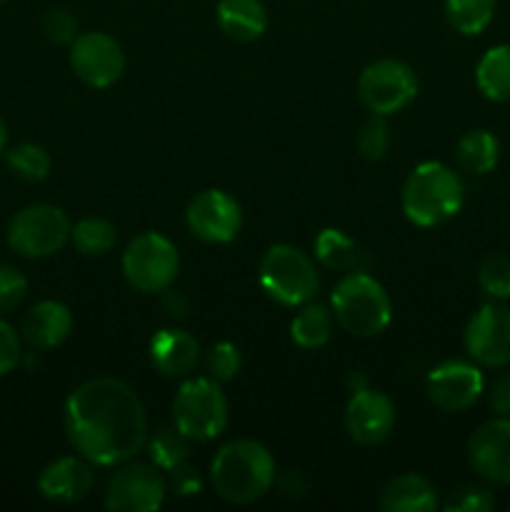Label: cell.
Wrapping results in <instances>:
<instances>
[{
	"instance_id": "9c48e42d",
	"label": "cell",
	"mask_w": 510,
	"mask_h": 512,
	"mask_svg": "<svg viewBox=\"0 0 510 512\" xmlns=\"http://www.w3.org/2000/svg\"><path fill=\"white\" fill-rule=\"evenodd\" d=\"M415 95H418V75L403 60H375L358 78L360 103L370 113L385 115V118L408 108Z\"/></svg>"
},
{
	"instance_id": "1f68e13d",
	"label": "cell",
	"mask_w": 510,
	"mask_h": 512,
	"mask_svg": "<svg viewBox=\"0 0 510 512\" xmlns=\"http://www.w3.org/2000/svg\"><path fill=\"white\" fill-rule=\"evenodd\" d=\"M240 365H243V355H240L238 345L228 343H215L210 345V350L205 353V368H208L210 378L218 380V383H228L235 375L240 373Z\"/></svg>"
},
{
	"instance_id": "44dd1931",
	"label": "cell",
	"mask_w": 510,
	"mask_h": 512,
	"mask_svg": "<svg viewBox=\"0 0 510 512\" xmlns=\"http://www.w3.org/2000/svg\"><path fill=\"white\" fill-rule=\"evenodd\" d=\"M438 508V490L423 475H400L380 493V510L385 512H433Z\"/></svg>"
},
{
	"instance_id": "ffe728a7",
	"label": "cell",
	"mask_w": 510,
	"mask_h": 512,
	"mask_svg": "<svg viewBox=\"0 0 510 512\" xmlns=\"http://www.w3.org/2000/svg\"><path fill=\"white\" fill-rule=\"evenodd\" d=\"M215 20L225 38L235 43H253L268 30V10L260 0H220Z\"/></svg>"
},
{
	"instance_id": "5b68a950",
	"label": "cell",
	"mask_w": 510,
	"mask_h": 512,
	"mask_svg": "<svg viewBox=\"0 0 510 512\" xmlns=\"http://www.w3.org/2000/svg\"><path fill=\"white\" fill-rule=\"evenodd\" d=\"M260 288L270 300L285 308H300L310 303L320 288L315 263L293 245H270L260 260Z\"/></svg>"
},
{
	"instance_id": "8d00e7d4",
	"label": "cell",
	"mask_w": 510,
	"mask_h": 512,
	"mask_svg": "<svg viewBox=\"0 0 510 512\" xmlns=\"http://www.w3.org/2000/svg\"><path fill=\"white\" fill-rule=\"evenodd\" d=\"M170 488L173 493H178L180 498H190V495H198L203 483H200L198 470L188 468V465H178V468L170 470Z\"/></svg>"
},
{
	"instance_id": "e575fe53",
	"label": "cell",
	"mask_w": 510,
	"mask_h": 512,
	"mask_svg": "<svg viewBox=\"0 0 510 512\" xmlns=\"http://www.w3.org/2000/svg\"><path fill=\"white\" fill-rule=\"evenodd\" d=\"M43 33L50 43L70 45L78 38V18L65 8H53L43 18Z\"/></svg>"
},
{
	"instance_id": "f1b7e54d",
	"label": "cell",
	"mask_w": 510,
	"mask_h": 512,
	"mask_svg": "<svg viewBox=\"0 0 510 512\" xmlns=\"http://www.w3.org/2000/svg\"><path fill=\"white\" fill-rule=\"evenodd\" d=\"M5 160H8L10 173L25 183H40V180L48 178L50 168H53L48 150L35 143H20L5 150Z\"/></svg>"
},
{
	"instance_id": "d6a6232c",
	"label": "cell",
	"mask_w": 510,
	"mask_h": 512,
	"mask_svg": "<svg viewBox=\"0 0 510 512\" xmlns=\"http://www.w3.org/2000/svg\"><path fill=\"white\" fill-rule=\"evenodd\" d=\"M495 508V495L483 485H463L453 490L443 503L445 512H490Z\"/></svg>"
},
{
	"instance_id": "5bb4252c",
	"label": "cell",
	"mask_w": 510,
	"mask_h": 512,
	"mask_svg": "<svg viewBox=\"0 0 510 512\" xmlns=\"http://www.w3.org/2000/svg\"><path fill=\"white\" fill-rule=\"evenodd\" d=\"M483 390V370L478 363H465V360H445L435 365L425 380V393L430 403L443 413H463L473 408Z\"/></svg>"
},
{
	"instance_id": "8992f818",
	"label": "cell",
	"mask_w": 510,
	"mask_h": 512,
	"mask_svg": "<svg viewBox=\"0 0 510 512\" xmlns=\"http://www.w3.org/2000/svg\"><path fill=\"white\" fill-rule=\"evenodd\" d=\"M173 425L195 443L215 440L228 425V400L213 378H185L173 400Z\"/></svg>"
},
{
	"instance_id": "484cf974",
	"label": "cell",
	"mask_w": 510,
	"mask_h": 512,
	"mask_svg": "<svg viewBox=\"0 0 510 512\" xmlns=\"http://www.w3.org/2000/svg\"><path fill=\"white\" fill-rule=\"evenodd\" d=\"M498 0H445V18L460 35H480L495 18Z\"/></svg>"
},
{
	"instance_id": "7c38bea8",
	"label": "cell",
	"mask_w": 510,
	"mask_h": 512,
	"mask_svg": "<svg viewBox=\"0 0 510 512\" xmlns=\"http://www.w3.org/2000/svg\"><path fill=\"white\" fill-rule=\"evenodd\" d=\"M70 68L90 88H110L125 70V53L113 35L103 30L80 33L70 43Z\"/></svg>"
},
{
	"instance_id": "6da1fadb",
	"label": "cell",
	"mask_w": 510,
	"mask_h": 512,
	"mask_svg": "<svg viewBox=\"0 0 510 512\" xmlns=\"http://www.w3.org/2000/svg\"><path fill=\"white\" fill-rule=\"evenodd\" d=\"M65 435L88 463L113 468L148 443L143 400L118 378H93L73 390L63 410Z\"/></svg>"
},
{
	"instance_id": "f546056e",
	"label": "cell",
	"mask_w": 510,
	"mask_h": 512,
	"mask_svg": "<svg viewBox=\"0 0 510 512\" xmlns=\"http://www.w3.org/2000/svg\"><path fill=\"white\" fill-rule=\"evenodd\" d=\"M478 285L488 298L508 300L510 298V258L503 253H493L483 258L478 268Z\"/></svg>"
},
{
	"instance_id": "cb8c5ba5",
	"label": "cell",
	"mask_w": 510,
	"mask_h": 512,
	"mask_svg": "<svg viewBox=\"0 0 510 512\" xmlns=\"http://www.w3.org/2000/svg\"><path fill=\"white\" fill-rule=\"evenodd\" d=\"M313 248L315 258H318L328 270H338V273H353V270H360V258H363V253H360V248L355 245V240L348 238L343 230H320Z\"/></svg>"
},
{
	"instance_id": "7402d4cb",
	"label": "cell",
	"mask_w": 510,
	"mask_h": 512,
	"mask_svg": "<svg viewBox=\"0 0 510 512\" xmlns=\"http://www.w3.org/2000/svg\"><path fill=\"white\" fill-rule=\"evenodd\" d=\"M475 85L493 103H510V45H493L475 68Z\"/></svg>"
},
{
	"instance_id": "ba28073f",
	"label": "cell",
	"mask_w": 510,
	"mask_h": 512,
	"mask_svg": "<svg viewBox=\"0 0 510 512\" xmlns=\"http://www.w3.org/2000/svg\"><path fill=\"white\" fill-rule=\"evenodd\" d=\"M180 268V255L173 240L163 233H140L123 253V275L140 293H165Z\"/></svg>"
},
{
	"instance_id": "ab89813d",
	"label": "cell",
	"mask_w": 510,
	"mask_h": 512,
	"mask_svg": "<svg viewBox=\"0 0 510 512\" xmlns=\"http://www.w3.org/2000/svg\"><path fill=\"white\" fill-rule=\"evenodd\" d=\"M0 3H5V0H0Z\"/></svg>"
},
{
	"instance_id": "30bf717a",
	"label": "cell",
	"mask_w": 510,
	"mask_h": 512,
	"mask_svg": "<svg viewBox=\"0 0 510 512\" xmlns=\"http://www.w3.org/2000/svg\"><path fill=\"white\" fill-rule=\"evenodd\" d=\"M168 483L155 465L123 463L105 488V508L113 512H155L163 508Z\"/></svg>"
},
{
	"instance_id": "e0dca14e",
	"label": "cell",
	"mask_w": 510,
	"mask_h": 512,
	"mask_svg": "<svg viewBox=\"0 0 510 512\" xmlns=\"http://www.w3.org/2000/svg\"><path fill=\"white\" fill-rule=\"evenodd\" d=\"M95 485V475L88 460L80 455H65L45 465L38 475V493L45 500L58 505L80 503L90 495Z\"/></svg>"
},
{
	"instance_id": "4fadbf2b",
	"label": "cell",
	"mask_w": 510,
	"mask_h": 512,
	"mask_svg": "<svg viewBox=\"0 0 510 512\" xmlns=\"http://www.w3.org/2000/svg\"><path fill=\"white\" fill-rule=\"evenodd\" d=\"M185 225L203 243H233L243 225V210L233 195L210 188L190 200L185 208Z\"/></svg>"
},
{
	"instance_id": "9a60e30c",
	"label": "cell",
	"mask_w": 510,
	"mask_h": 512,
	"mask_svg": "<svg viewBox=\"0 0 510 512\" xmlns=\"http://www.w3.org/2000/svg\"><path fill=\"white\" fill-rule=\"evenodd\" d=\"M395 403L380 390L360 388L345 405V430L353 443L373 448L385 443L395 428Z\"/></svg>"
},
{
	"instance_id": "d590c367",
	"label": "cell",
	"mask_w": 510,
	"mask_h": 512,
	"mask_svg": "<svg viewBox=\"0 0 510 512\" xmlns=\"http://www.w3.org/2000/svg\"><path fill=\"white\" fill-rule=\"evenodd\" d=\"M23 358V338L8 320L0 318V378L13 373Z\"/></svg>"
},
{
	"instance_id": "74e56055",
	"label": "cell",
	"mask_w": 510,
	"mask_h": 512,
	"mask_svg": "<svg viewBox=\"0 0 510 512\" xmlns=\"http://www.w3.org/2000/svg\"><path fill=\"white\" fill-rule=\"evenodd\" d=\"M490 408L500 418H510V373L500 375L490 388Z\"/></svg>"
},
{
	"instance_id": "603a6c76",
	"label": "cell",
	"mask_w": 510,
	"mask_h": 512,
	"mask_svg": "<svg viewBox=\"0 0 510 512\" xmlns=\"http://www.w3.org/2000/svg\"><path fill=\"white\" fill-rule=\"evenodd\" d=\"M455 160L470 175H488L500 160V140L490 130H468L455 143Z\"/></svg>"
},
{
	"instance_id": "52a82bcc",
	"label": "cell",
	"mask_w": 510,
	"mask_h": 512,
	"mask_svg": "<svg viewBox=\"0 0 510 512\" xmlns=\"http://www.w3.org/2000/svg\"><path fill=\"white\" fill-rule=\"evenodd\" d=\"M70 230L73 225L58 205L35 203L10 218L5 238L13 253L30 260H43L63 250L70 240Z\"/></svg>"
},
{
	"instance_id": "f35d334b",
	"label": "cell",
	"mask_w": 510,
	"mask_h": 512,
	"mask_svg": "<svg viewBox=\"0 0 510 512\" xmlns=\"http://www.w3.org/2000/svg\"><path fill=\"white\" fill-rule=\"evenodd\" d=\"M8 150V123L3 120V115H0V155Z\"/></svg>"
},
{
	"instance_id": "ac0fdd59",
	"label": "cell",
	"mask_w": 510,
	"mask_h": 512,
	"mask_svg": "<svg viewBox=\"0 0 510 512\" xmlns=\"http://www.w3.org/2000/svg\"><path fill=\"white\" fill-rule=\"evenodd\" d=\"M150 363L160 375L185 380L200 363V345L188 330L163 328L150 338Z\"/></svg>"
},
{
	"instance_id": "4dcf8cb0",
	"label": "cell",
	"mask_w": 510,
	"mask_h": 512,
	"mask_svg": "<svg viewBox=\"0 0 510 512\" xmlns=\"http://www.w3.org/2000/svg\"><path fill=\"white\" fill-rule=\"evenodd\" d=\"M355 145L358 153L365 160H380L390 148V128L385 123V115H370L363 125H360L358 135H355Z\"/></svg>"
},
{
	"instance_id": "7a4b0ae2",
	"label": "cell",
	"mask_w": 510,
	"mask_h": 512,
	"mask_svg": "<svg viewBox=\"0 0 510 512\" xmlns=\"http://www.w3.org/2000/svg\"><path fill=\"white\" fill-rule=\"evenodd\" d=\"M210 483L225 503L250 505L273 488L275 460L258 440H233L210 463Z\"/></svg>"
},
{
	"instance_id": "2e32d148",
	"label": "cell",
	"mask_w": 510,
	"mask_h": 512,
	"mask_svg": "<svg viewBox=\"0 0 510 512\" xmlns=\"http://www.w3.org/2000/svg\"><path fill=\"white\" fill-rule=\"evenodd\" d=\"M468 463L490 485H510V418L495 415L468 440Z\"/></svg>"
},
{
	"instance_id": "83f0119b",
	"label": "cell",
	"mask_w": 510,
	"mask_h": 512,
	"mask_svg": "<svg viewBox=\"0 0 510 512\" xmlns=\"http://www.w3.org/2000/svg\"><path fill=\"white\" fill-rule=\"evenodd\" d=\"M148 448L150 460L155 463V468L160 470H173L178 465H183L190 455V440L180 433L178 428H158L153 435H148Z\"/></svg>"
},
{
	"instance_id": "d4e9b609",
	"label": "cell",
	"mask_w": 510,
	"mask_h": 512,
	"mask_svg": "<svg viewBox=\"0 0 510 512\" xmlns=\"http://www.w3.org/2000/svg\"><path fill=\"white\" fill-rule=\"evenodd\" d=\"M333 335V313L325 305L305 303V308L290 323V338L298 348L318 350Z\"/></svg>"
},
{
	"instance_id": "8fae6325",
	"label": "cell",
	"mask_w": 510,
	"mask_h": 512,
	"mask_svg": "<svg viewBox=\"0 0 510 512\" xmlns=\"http://www.w3.org/2000/svg\"><path fill=\"white\" fill-rule=\"evenodd\" d=\"M465 350L480 368L510 365V308L495 303L480 305L463 333Z\"/></svg>"
},
{
	"instance_id": "277c9868",
	"label": "cell",
	"mask_w": 510,
	"mask_h": 512,
	"mask_svg": "<svg viewBox=\"0 0 510 512\" xmlns=\"http://www.w3.org/2000/svg\"><path fill=\"white\" fill-rule=\"evenodd\" d=\"M335 323L355 338H375L393 320V303L383 285L365 270H353L338 280L330 295Z\"/></svg>"
},
{
	"instance_id": "4316f807",
	"label": "cell",
	"mask_w": 510,
	"mask_h": 512,
	"mask_svg": "<svg viewBox=\"0 0 510 512\" xmlns=\"http://www.w3.org/2000/svg\"><path fill=\"white\" fill-rule=\"evenodd\" d=\"M70 240H73L78 253L88 255V258H100V255H108L113 250L118 230L105 218H83L70 230Z\"/></svg>"
},
{
	"instance_id": "836d02e7",
	"label": "cell",
	"mask_w": 510,
	"mask_h": 512,
	"mask_svg": "<svg viewBox=\"0 0 510 512\" xmlns=\"http://www.w3.org/2000/svg\"><path fill=\"white\" fill-rule=\"evenodd\" d=\"M28 295V280L15 265L0 263V315L18 308Z\"/></svg>"
},
{
	"instance_id": "3957f363",
	"label": "cell",
	"mask_w": 510,
	"mask_h": 512,
	"mask_svg": "<svg viewBox=\"0 0 510 512\" xmlns=\"http://www.w3.org/2000/svg\"><path fill=\"white\" fill-rule=\"evenodd\" d=\"M465 185L453 168L428 160L410 170L400 193L405 218L418 228H438L460 213Z\"/></svg>"
},
{
	"instance_id": "d6986e66",
	"label": "cell",
	"mask_w": 510,
	"mask_h": 512,
	"mask_svg": "<svg viewBox=\"0 0 510 512\" xmlns=\"http://www.w3.org/2000/svg\"><path fill=\"white\" fill-rule=\"evenodd\" d=\"M73 333V313L60 300H40L20 323V338L33 350H53Z\"/></svg>"
}]
</instances>
